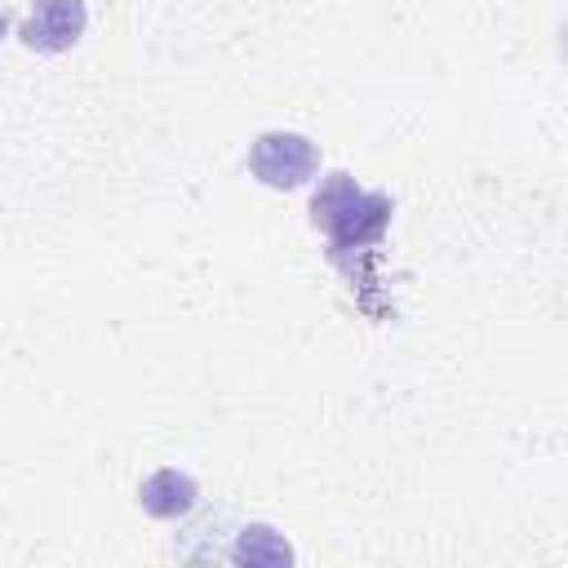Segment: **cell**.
<instances>
[{
    "instance_id": "cell-5",
    "label": "cell",
    "mask_w": 568,
    "mask_h": 568,
    "mask_svg": "<svg viewBox=\"0 0 568 568\" xmlns=\"http://www.w3.org/2000/svg\"><path fill=\"white\" fill-rule=\"evenodd\" d=\"M226 559L231 564H253V568H280V564H293V546L271 524H244L235 532V546L226 550Z\"/></svg>"
},
{
    "instance_id": "cell-2",
    "label": "cell",
    "mask_w": 568,
    "mask_h": 568,
    "mask_svg": "<svg viewBox=\"0 0 568 568\" xmlns=\"http://www.w3.org/2000/svg\"><path fill=\"white\" fill-rule=\"evenodd\" d=\"M248 173L271 191H297L320 173V146L293 129H266L248 146Z\"/></svg>"
},
{
    "instance_id": "cell-1",
    "label": "cell",
    "mask_w": 568,
    "mask_h": 568,
    "mask_svg": "<svg viewBox=\"0 0 568 568\" xmlns=\"http://www.w3.org/2000/svg\"><path fill=\"white\" fill-rule=\"evenodd\" d=\"M390 195L386 191H364L346 169H333L320 191L311 195V226L328 235V257L337 262L346 248H373L382 244L390 226Z\"/></svg>"
},
{
    "instance_id": "cell-6",
    "label": "cell",
    "mask_w": 568,
    "mask_h": 568,
    "mask_svg": "<svg viewBox=\"0 0 568 568\" xmlns=\"http://www.w3.org/2000/svg\"><path fill=\"white\" fill-rule=\"evenodd\" d=\"M4 31H9V18H4V13H0V40H4Z\"/></svg>"
},
{
    "instance_id": "cell-4",
    "label": "cell",
    "mask_w": 568,
    "mask_h": 568,
    "mask_svg": "<svg viewBox=\"0 0 568 568\" xmlns=\"http://www.w3.org/2000/svg\"><path fill=\"white\" fill-rule=\"evenodd\" d=\"M138 506L151 519H186L200 506V484L173 466H160L138 484Z\"/></svg>"
},
{
    "instance_id": "cell-3",
    "label": "cell",
    "mask_w": 568,
    "mask_h": 568,
    "mask_svg": "<svg viewBox=\"0 0 568 568\" xmlns=\"http://www.w3.org/2000/svg\"><path fill=\"white\" fill-rule=\"evenodd\" d=\"M84 27H89L84 0H36L18 27V40L36 53H67L80 44Z\"/></svg>"
}]
</instances>
